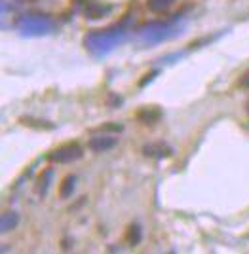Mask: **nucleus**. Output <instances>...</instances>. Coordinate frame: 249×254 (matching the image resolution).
Wrapping results in <instances>:
<instances>
[{
	"instance_id": "2",
	"label": "nucleus",
	"mask_w": 249,
	"mask_h": 254,
	"mask_svg": "<svg viewBox=\"0 0 249 254\" xmlns=\"http://www.w3.org/2000/svg\"><path fill=\"white\" fill-rule=\"evenodd\" d=\"M143 154L147 158H154V159H164V158H171L173 156V148L164 142V140H154V142H149L143 146Z\"/></svg>"
},
{
	"instance_id": "9",
	"label": "nucleus",
	"mask_w": 249,
	"mask_h": 254,
	"mask_svg": "<svg viewBox=\"0 0 249 254\" xmlns=\"http://www.w3.org/2000/svg\"><path fill=\"white\" fill-rule=\"evenodd\" d=\"M246 112H248V116H249V97H248V101H246Z\"/></svg>"
},
{
	"instance_id": "7",
	"label": "nucleus",
	"mask_w": 249,
	"mask_h": 254,
	"mask_svg": "<svg viewBox=\"0 0 249 254\" xmlns=\"http://www.w3.org/2000/svg\"><path fill=\"white\" fill-rule=\"evenodd\" d=\"M139 239H141V230H139V226H137V224H131L130 230H128V241H130V245H135V243H139Z\"/></svg>"
},
{
	"instance_id": "4",
	"label": "nucleus",
	"mask_w": 249,
	"mask_h": 254,
	"mask_svg": "<svg viewBox=\"0 0 249 254\" xmlns=\"http://www.w3.org/2000/svg\"><path fill=\"white\" fill-rule=\"evenodd\" d=\"M160 118H162L160 108H141V110L137 112V120H139L141 124H145V126H152V124H156Z\"/></svg>"
},
{
	"instance_id": "5",
	"label": "nucleus",
	"mask_w": 249,
	"mask_h": 254,
	"mask_svg": "<svg viewBox=\"0 0 249 254\" xmlns=\"http://www.w3.org/2000/svg\"><path fill=\"white\" fill-rule=\"evenodd\" d=\"M177 0H147V8L156 13V15H162L173 8V4Z\"/></svg>"
},
{
	"instance_id": "1",
	"label": "nucleus",
	"mask_w": 249,
	"mask_h": 254,
	"mask_svg": "<svg viewBox=\"0 0 249 254\" xmlns=\"http://www.w3.org/2000/svg\"><path fill=\"white\" fill-rule=\"evenodd\" d=\"M84 156V150L78 142H67L63 146L55 148L54 152L48 154V159L54 163H73Z\"/></svg>"
},
{
	"instance_id": "6",
	"label": "nucleus",
	"mask_w": 249,
	"mask_h": 254,
	"mask_svg": "<svg viewBox=\"0 0 249 254\" xmlns=\"http://www.w3.org/2000/svg\"><path fill=\"white\" fill-rule=\"evenodd\" d=\"M75 184H76L75 175H69V177H65V179H63V182H61V186H59V197H61V199L71 197V193L75 191Z\"/></svg>"
},
{
	"instance_id": "8",
	"label": "nucleus",
	"mask_w": 249,
	"mask_h": 254,
	"mask_svg": "<svg viewBox=\"0 0 249 254\" xmlns=\"http://www.w3.org/2000/svg\"><path fill=\"white\" fill-rule=\"evenodd\" d=\"M240 87H242V89H249V68L248 70H246V72H244V74H242V78H240Z\"/></svg>"
},
{
	"instance_id": "10",
	"label": "nucleus",
	"mask_w": 249,
	"mask_h": 254,
	"mask_svg": "<svg viewBox=\"0 0 249 254\" xmlns=\"http://www.w3.org/2000/svg\"><path fill=\"white\" fill-rule=\"evenodd\" d=\"M17 2H23V4H29V2H34V0H17Z\"/></svg>"
},
{
	"instance_id": "3",
	"label": "nucleus",
	"mask_w": 249,
	"mask_h": 254,
	"mask_svg": "<svg viewBox=\"0 0 249 254\" xmlns=\"http://www.w3.org/2000/svg\"><path fill=\"white\" fill-rule=\"evenodd\" d=\"M87 146H89V150H93V152H105V150H110V148H114V146H116V138L107 137V135L93 137V138H89Z\"/></svg>"
}]
</instances>
